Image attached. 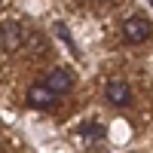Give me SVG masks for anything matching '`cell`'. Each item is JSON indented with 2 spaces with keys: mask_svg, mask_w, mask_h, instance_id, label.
Returning <instances> with one entry per match:
<instances>
[{
  "mask_svg": "<svg viewBox=\"0 0 153 153\" xmlns=\"http://www.w3.org/2000/svg\"><path fill=\"white\" fill-rule=\"evenodd\" d=\"M120 34H123V40L126 43H132V46H141V43H147L150 37H153V22L147 19V16H129L123 22V28H120Z\"/></svg>",
  "mask_w": 153,
  "mask_h": 153,
  "instance_id": "1",
  "label": "cell"
},
{
  "mask_svg": "<svg viewBox=\"0 0 153 153\" xmlns=\"http://www.w3.org/2000/svg\"><path fill=\"white\" fill-rule=\"evenodd\" d=\"M104 98L113 107H126V104H132V89L126 80H110L107 89H104Z\"/></svg>",
  "mask_w": 153,
  "mask_h": 153,
  "instance_id": "5",
  "label": "cell"
},
{
  "mask_svg": "<svg viewBox=\"0 0 153 153\" xmlns=\"http://www.w3.org/2000/svg\"><path fill=\"white\" fill-rule=\"evenodd\" d=\"M28 37H31V34L25 31L19 22H12V19H9V22H0V49H3V52H9V55L19 52Z\"/></svg>",
  "mask_w": 153,
  "mask_h": 153,
  "instance_id": "2",
  "label": "cell"
},
{
  "mask_svg": "<svg viewBox=\"0 0 153 153\" xmlns=\"http://www.w3.org/2000/svg\"><path fill=\"white\" fill-rule=\"evenodd\" d=\"M55 31H58V37H61V40H65V43L74 49V40H71V34H68V28H65V25H55Z\"/></svg>",
  "mask_w": 153,
  "mask_h": 153,
  "instance_id": "7",
  "label": "cell"
},
{
  "mask_svg": "<svg viewBox=\"0 0 153 153\" xmlns=\"http://www.w3.org/2000/svg\"><path fill=\"white\" fill-rule=\"evenodd\" d=\"M49 89H52L55 95H68L71 89H74V74L71 71H65V68H52L46 74V80H43Z\"/></svg>",
  "mask_w": 153,
  "mask_h": 153,
  "instance_id": "4",
  "label": "cell"
},
{
  "mask_svg": "<svg viewBox=\"0 0 153 153\" xmlns=\"http://www.w3.org/2000/svg\"><path fill=\"white\" fill-rule=\"evenodd\" d=\"M83 135L86 138H104V126H101V123H86L83 126Z\"/></svg>",
  "mask_w": 153,
  "mask_h": 153,
  "instance_id": "6",
  "label": "cell"
},
{
  "mask_svg": "<svg viewBox=\"0 0 153 153\" xmlns=\"http://www.w3.org/2000/svg\"><path fill=\"white\" fill-rule=\"evenodd\" d=\"M55 101H58V95H55L43 80H40V83H31V89H28V104H31V107H37V110H52Z\"/></svg>",
  "mask_w": 153,
  "mask_h": 153,
  "instance_id": "3",
  "label": "cell"
}]
</instances>
